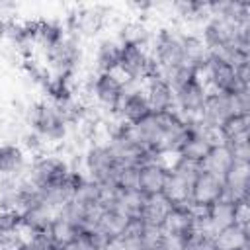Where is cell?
I'll return each instance as SVG.
<instances>
[{"mask_svg": "<svg viewBox=\"0 0 250 250\" xmlns=\"http://www.w3.org/2000/svg\"><path fill=\"white\" fill-rule=\"evenodd\" d=\"M2 250H18V248H2Z\"/></svg>", "mask_w": 250, "mask_h": 250, "instance_id": "4dcf8cb0", "label": "cell"}, {"mask_svg": "<svg viewBox=\"0 0 250 250\" xmlns=\"http://www.w3.org/2000/svg\"><path fill=\"white\" fill-rule=\"evenodd\" d=\"M232 164H234V158H232L229 145L227 143H215L211 146V150L205 154V158L201 160L199 168L207 174L217 176V178H225Z\"/></svg>", "mask_w": 250, "mask_h": 250, "instance_id": "5bb4252c", "label": "cell"}, {"mask_svg": "<svg viewBox=\"0 0 250 250\" xmlns=\"http://www.w3.org/2000/svg\"><path fill=\"white\" fill-rule=\"evenodd\" d=\"M49 64L55 68V74H72L74 66L80 62V45L78 37L64 35L53 49L45 53Z\"/></svg>", "mask_w": 250, "mask_h": 250, "instance_id": "52a82bcc", "label": "cell"}, {"mask_svg": "<svg viewBox=\"0 0 250 250\" xmlns=\"http://www.w3.org/2000/svg\"><path fill=\"white\" fill-rule=\"evenodd\" d=\"M207 59H209V49L203 43V39L199 35L184 33V39H182V64L197 68Z\"/></svg>", "mask_w": 250, "mask_h": 250, "instance_id": "ffe728a7", "label": "cell"}, {"mask_svg": "<svg viewBox=\"0 0 250 250\" xmlns=\"http://www.w3.org/2000/svg\"><path fill=\"white\" fill-rule=\"evenodd\" d=\"M86 170H88L92 182H96L104 188H113L119 164L115 162L107 145H96L86 154Z\"/></svg>", "mask_w": 250, "mask_h": 250, "instance_id": "3957f363", "label": "cell"}, {"mask_svg": "<svg viewBox=\"0 0 250 250\" xmlns=\"http://www.w3.org/2000/svg\"><path fill=\"white\" fill-rule=\"evenodd\" d=\"M182 39L184 33L178 29L164 27L158 31L154 39V64L158 66L160 74L176 68L182 64Z\"/></svg>", "mask_w": 250, "mask_h": 250, "instance_id": "7a4b0ae2", "label": "cell"}, {"mask_svg": "<svg viewBox=\"0 0 250 250\" xmlns=\"http://www.w3.org/2000/svg\"><path fill=\"white\" fill-rule=\"evenodd\" d=\"M8 23H10V20H6L4 16H0V37H6V33H8Z\"/></svg>", "mask_w": 250, "mask_h": 250, "instance_id": "f546056e", "label": "cell"}, {"mask_svg": "<svg viewBox=\"0 0 250 250\" xmlns=\"http://www.w3.org/2000/svg\"><path fill=\"white\" fill-rule=\"evenodd\" d=\"M25 168V154L18 145H0V180H12Z\"/></svg>", "mask_w": 250, "mask_h": 250, "instance_id": "2e32d148", "label": "cell"}, {"mask_svg": "<svg viewBox=\"0 0 250 250\" xmlns=\"http://www.w3.org/2000/svg\"><path fill=\"white\" fill-rule=\"evenodd\" d=\"M164 234L180 236V238H193L195 236V211L191 205H174L166 213L160 223Z\"/></svg>", "mask_w": 250, "mask_h": 250, "instance_id": "9c48e42d", "label": "cell"}, {"mask_svg": "<svg viewBox=\"0 0 250 250\" xmlns=\"http://www.w3.org/2000/svg\"><path fill=\"white\" fill-rule=\"evenodd\" d=\"M223 184L225 199L232 203L240 199H250V162H234L223 178Z\"/></svg>", "mask_w": 250, "mask_h": 250, "instance_id": "4fadbf2b", "label": "cell"}, {"mask_svg": "<svg viewBox=\"0 0 250 250\" xmlns=\"http://www.w3.org/2000/svg\"><path fill=\"white\" fill-rule=\"evenodd\" d=\"M225 197V184L223 178H217L213 174H207L203 170L197 172V176L191 182V193H189V205L193 209H207L213 203L221 201Z\"/></svg>", "mask_w": 250, "mask_h": 250, "instance_id": "277c9868", "label": "cell"}, {"mask_svg": "<svg viewBox=\"0 0 250 250\" xmlns=\"http://www.w3.org/2000/svg\"><path fill=\"white\" fill-rule=\"evenodd\" d=\"M211 238H213V244H215L217 250H250L248 229H242V227H236V225L221 229Z\"/></svg>", "mask_w": 250, "mask_h": 250, "instance_id": "9a60e30c", "label": "cell"}, {"mask_svg": "<svg viewBox=\"0 0 250 250\" xmlns=\"http://www.w3.org/2000/svg\"><path fill=\"white\" fill-rule=\"evenodd\" d=\"M64 27L59 21H49V20H37V31H35V45H41L45 53L53 49L59 41L64 37Z\"/></svg>", "mask_w": 250, "mask_h": 250, "instance_id": "603a6c76", "label": "cell"}, {"mask_svg": "<svg viewBox=\"0 0 250 250\" xmlns=\"http://www.w3.org/2000/svg\"><path fill=\"white\" fill-rule=\"evenodd\" d=\"M146 100L152 113H164V111H176V98L174 88L168 84V80L162 74L146 78Z\"/></svg>", "mask_w": 250, "mask_h": 250, "instance_id": "7c38bea8", "label": "cell"}, {"mask_svg": "<svg viewBox=\"0 0 250 250\" xmlns=\"http://www.w3.org/2000/svg\"><path fill=\"white\" fill-rule=\"evenodd\" d=\"M27 125L43 141H62L66 135V121L61 117L51 102H35L27 109Z\"/></svg>", "mask_w": 250, "mask_h": 250, "instance_id": "6da1fadb", "label": "cell"}, {"mask_svg": "<svg viewBox=\"0 0 250 250\" xmlns=\"http://www.w3.org/2000/svg\"><path fill=\"white\" fill-rule=\"evenodd\" d=\"M125 82L115 72H98L92 80V94L100 105L115 111L119 100L125 94Z\"/></svg>", "mask_w": 250, "mask_h": 250, "instance_id": "ba28073f", "label": "cell"}, {"mask_svg": "<svg viewBox=\"0 0 250 250\" xmlns=\"http://www.w3.org/2000/svg\"><path fill=\"white\" fill-rule=\"evenodd\" d=\"M45 234L49 236V240L53 242L55 248H62L64 244H68L72 238H76V236L80 234V229L61 211V213L51 221V225H49V229H47Z\"/></svg>", "mask_w": 250, "mask_h": 250, "instance_id": "ac0fdd59", "label": "cell"}, {"mask_svg": "<svg viewBox=\"0 0 250 250\" xmlns=\"http://www.w3.org/2000/svg\"><path fill=\"white\" fill-rule=\"evenodd\" d=\"M23 141H25V146H27L29 150H33V152H39L41 146H43V139H41L37 133H33V131H31L29 135H25Z\"/></svg>", "mask_w": 250, "mask_h": 250, "instance_id": "f1b7e54d", "label": "cell"}, {"mask_svg": "<svg viewBox=\"0 0 250 250\" xmlns=\"http://www.w3.org/2000/svg\"><path fill=\"white\" fill-rule=\"evenodd\" d=\"M232 223L236 227H242V229L250 227V199L234 201V205H232Z\"/></svg>", "mask_w": 250, "mask_h": 250, "instance_id": "d4e9b609", "label": "cell"}, {"mask_svg": "<svg viewBox=\"0 0 250 250\" xmlns=\"http://www.w3.org/2000/svg\"><path fill=\"white\" fill-rule=\"evenodd\" d=\"M18 250H55L53 242L49 240V236L43 234H29L27 240H21Z\"/></svg>", "mask_w": 250, "mask_h": 250, "instance_id": "484cf974", "label": "cell"}, {"mask_svg": "<svg viewBox=\"0 0 250 250\" xmlns=\"http://www.w3.org/2000/svg\"><path fill=\"white\" fill-rule=\"evenodd\" d=\"M248 127H250V115L248 113H232L230 117H227L217 127V131H219V137L223 143H232L238 139H246Z\"/></svg>", "mask_w": 250, "mask_h": 250, "instance_id": "44dd1931", "label": "cell"}, {"mask_svg": "<svg viewBox=\"0 0 250 250\" xmlns=\"http://www.w3.org/2000/svg\"><path fill=\"white\" fill-rule=\"evenodd\" d=\"M59 250H98V248H96V244L92 242L90 234L80 232L76 238H72L68 244H64V246L59 248Z\"/></svg>", "mask_w": 250, "mask_h": 250, "instance_id": "83f0119b", "label": "cell"}, {"mask_svg": "<svg viewBox=\"0 0 250 250\" xmlns=\"http://www.w3.org/2000/svg\"><path fill=\"white\" fill-rule=\"evenodd\" d=\"M131 221H133V219H127V217H125L123 213H119L117 209L105 207L94 230L100 232L105 240H111V238H117L119 234H123Z\"/></svg>", "mask_w": 250, "mask_h": 250, "instance_id": "e0dca14e", "label": "cell"}, {"mask_svg": "<svg viewBox=\"0 0 250 250\" xmlns=\"http://www.w3.org/2000/svg\"><path fill=\"white\" fill-rule=\"evenodd\" d=\"M121 59V43L115 39L100 41L96 49V68L98 72H115L119 68Z\"/></svg>", "mask_w": 250, "mask_h": 250, "instance_id": "d6986e66", "label": "cell"}, {"mask_svg": "<svg viewBox=\"0 0 250 250\" xmlns=\"http://www.w3.org/2000/svg\"><path fill=\"white\" fill-rule=\"evenodd\" d=\"M68 174H70V168L62 158L47 154V156H39L33 162L27 182L37 189H45V188H51V186L62 182Z\"/></svg>", "mask_w": 250, "mask_h": 250, "instance_id": "5b68a950", "label": "cell"}, {"mask_svg": "<svg viewBox=\"0 0 250 250\" xmlns=\"http://www.w3.org/2000/svg\"><path fill=\"white\" fill-rule=\"evenodd\" d=\"M68 35L74 37H94L105 21V12L100 6H88V8H78L68 14Z\"/></svg>", "mask_w": 250, "mask_h": 250, "instance_id": "8992f818", "label": "cell"}, {"mask_svg": "<svg viewBox=\"0 0 250 250\" xmlns=\"http://www.w3.org/2000/svg\"><path fill=\"white\" fill-rule=\"evenodd\" d=\"M168 178V168L164 164H160V160L150 158L143 164H139L137 170V189L148 197V195H158L164 189Z\"/></svg>", "mask_w": 250, "mask_h": 250, "instance_id": "8fae6325", "label": "cell"}, {"mask_svg": "<svg viewBox=\"0 0 250 250\" xmlns=\"http://www.w3.org/2000/svg\"><path fill=\"white\" fill-rule=\"evenodd\" d=\"M148 41H150V33L145 27V23H141V21H129L119 31V43L121 45H137V47L146 49Z\"/></svg>", "mask_w": 250, "mask_h": 250, "instance_id": "cb8c5ba5", "label": "cell"}, {"mask_svg": "<svg viewBox=\"0 0 250 250\" xmlns=\"http://www.w3.org/2000/svg\"><path fill=\"white\" fill-rule=\"evenodd\" d=\"M55 250H59V248H55Z\"/></svg>", "mask_w": 250, "mask_h": 250, "instance_id": "1f68e13d", "label": "cell"}, {"mask_svg": "<svg viewBox=\"0 0 250 250\" xmlns=\"http://www.w3.org/2000/svg\"><path fill=\"white\" fill-rule=\"evenodd\" d=\"M170 201L162 195V193H158V195H148V197H145V201H143V209H141V217H139V221L141 223H145V225H156V227H160V223H162V219L166 217V213L170 211Z\"/></svg>", "mask_w": 250, "mask_h": 250, "instance_id": "7402d4cb", "label": "cell"}, {"mask_svg": "<svg viewBox=\"0 0 250 250\" xmlns=\"http://www.w3.org/2000/svg\"><path fill=\"white\" fill-rule=\"evenodd\" d=\"M115 113L121 117V121L125 125H137L143 119H146L152 111H150L145 90H139V88L127 90L125 88V94H123V98L119 100V104L115 107Z\"/></svg>", "mask_w": 250, "mask_h": 250, "instance_id": "30bf717a", "label": "cell"}, {"mask_svg": "<svg viewBox=\"0 0 250 250\" xmlns=\"http://www.w3.org/2000/svg\"><path fill=\"white\" fill-rule=\"evenodd\" d=\"M227 145H229V148L232 152L234 162H250V141H248V137L232 141V143H227Z\"/></svg>", "mask_w": 250, "mask_h": 250, "instance_id": "4316f807", "label": "cell"}]
</instances>
